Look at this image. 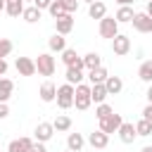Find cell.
Wrapping results in <instances>:
<instances>
[{"label":"cell","mask_w":152,"mask_h":152,"mask_svg":"<svg viewBox=\"0 0 152 152\" xmlns=\"http://www.w3.org/2000/svg\"><path fill=\"white\" fill-rule=\"evenodd\" d=\"M93 104V97H90V86H86V83H78L76 86V93H74V107L76 109H88Z\"/></svg>","instance_id":"6da1fadb"},{"label":"cell","mask_w":152,"mask_h":152,"mask_svg":"<svg viewBox=\"0 0 152 152\" xmlns=\"http://www.w3.org/2000/svg\"><path fill=\"white\" fill-rule=\"evenodd\" d=\"M55 69H57L55 57H52L50 52H40V55H38V59H36V71H38L40 76H52V74H55Z\"/></svg>","instance_id":"7a4b0ae2"},{"label":"cell","mask_w":152,"mask_h":152,"mask_svg":"<svg viewBox=\"0 0 152 152\" xmlns=\"http://www.w3.org/2000/svg\"><path fill=\"white\" fill-rule=\"evenodd\" d=\"M74 93H76V86H69V83L59 86V88H57V107H59V109L74 107Z\"/></svg>","instance_id":"3957f363"},{"label":"cell","mask_w":152,"mask_h":152,"mask_svg":"<svg viewBox=\"0 0 152 152\" xmlns=\"http://www.w3.org/2000/svg\"><path fill=\"white\" fill-rule=\"evenodd\" d=\"M97 31H100V36H102V38H109V40H114V38L119 36V21H116L114 17H104V19H100V24H97Z\"/></svg>","instance_id":"277c9868"},{"label":"cell","mask_w":152,"mask_h":152,"mask_svg":"<svg viewBox=\"0 0 152 152\" xmlns=\"http://www.w3.org/2000/svg\"><path fill=\"white\" fill-rule=\"evenodd\" d=\"M131 24H133V28L138 33H152V17L147 12H135V17H133Z\"/></svg>","instance_id":"5b68a950"},{"label":"cell","mask_w":152,"mask_h":152,"mask_svg":"<svg viewBox=\"0 0 152 152\" xmlns=\"http://www.w3.org/2000/svg\"><path fill=\"white\" fill-rule=\"evenodd\" d=\"M121 124H124L121 114H116V112H114V114H109L107 119H102V121H100V131L109 135V133H116V131L121 128Z\"/></svg>","instance_id":"8992f818"},{"label":"cell","mask_w":152,"mask_h":152,"mask_svg":"<svg viewBox=\"0 0 152 152\" xmlns=\"http://www.w3.org/2000/svg\"><path fill=\"white\" fill-rule=\"evenodd\" d=\"M112 52H114V55H119V57L128 55V52H131V38H128V36H124V33H119V36L112 40Z\"/></svg>","instance_id":"52a82bcc"},{"label":"cell","mask_w":152,"mask_h":152,"mask_svg":"<svg viewBox=\"0 0 152 152\" xmlns=\"http://www.w3.org/2000/svg\"><path fill=\"white\" fill-rule=\"evenodd\" d=\"M33 135H36V142H48V140L55 135V126H52L50 121H40V124L36 126Z\"/></svg>","instance_id":"ba28073f"},{"label":"cell","mask_w":152,"mask_h":152,"mask_svg":"<svg viewBox=\"0 0 152 152\" xmlns=\"http://www.w3.org/2000/svg\"><path fill=\"white\" fill-rule=\"evenodd\" d=\"M14 66H17L19 76H33L36 74V59H31V57H17Z\"/></svg>","instance_id":"9c48e42d"},{"label":"cell","mask_w":152,"mask_h":152,"mask_svg":"<svg viewBox=\"0 0 152 152\" xmlns=\"http://www.w3.org/2000/svg\"><path fill=\"white\" fill-rule=\"evenodd\" d=\"M62 62H64L66 66L86 69V64H83V57H81V55H76V50H74V48H66V50L62 52Z\"/></svg>","instance_id":"30bf717a"},{"label":"cell","mask_w":152,"mask_h":152,"mask_svg":"<svg viewBox=\"0 0 152 152\" xmlns=\"http://www.w3.org/2000/svg\"><path fill=\"white\" fill-rule=\"evenodd\" d=\"M38 97H40L43 102H55V100H57V86H55L52 81L40 83V88H38Z\"/></svg>","instance_id":"8fae6325"},{"label":"cell","mask_w":152,"mask_h":152,"mask_svg":"<svg viewBox=\"0 0 152 152\" xmlns=\"http://www.w3.org/2000/svg\"><path fill=\"white\" fill-rule=\"evenodd\" d=\"M116 133H119V140H121L124 145H131V142L138 138V133H135V124H128V121H124L121 128H119Z\"/></svg>","instance_id":"7c38bea8"},{"label":"cell","mask_w":152,"mask_h":152,"mask_svg":"<svg viewBox=\"0 0 152 152\" xmlns=\"http://www.w3.org/2000/svg\"><path fill=\"white\" fill-rule=\"evenodd\" d=\"M31 147H33L31 138H14V140H10L7 152H31Z\"/></svg>","instance_id":"4fadbf2b"},{"label":"cell","mask_w":152,"mask_h":152,"mask_svg":"<svg viewBox=\"0 0 152 152\" xmlns=\"http://www.w3.org/2000/svg\"><path fill=\"white\" fill-rule=\"evenodd\" d=\"M55 26H57V33L59 36H66L74 31V17L71 14H62L59 19H55Z\"/></svg>","instance_id":"5bb4252c"},{"label":"cell","mask_w":152,"mask_h":152,"mask_svg":"<svg viewBox=\"0 0 152 152\" xmlns=\"http://www.w3.org/2000/svg\"><path fill=\"white\" fill-rule=\"evenodd\" d=\"M88 142H90L95 150H104V147L109 145V135H107V133H102V131L97 128V131H93V133L88 135Z\"/></svg>","instance_id":"9a60e30c"},{"label":"cell","mask_w":152,"mask_h":152,"mask_svg":"<svg viewBox=\"0 0 152 152\" xmlns=\"http://www.w3.org/2000/svg\"><path fill=\"white\" fill-rule=\"evenodd\" d=\"M88 17H90V19H97V21L104 19V17H107V5H104L102 0H95L93 5H88Z\"/></svg>","instance_id":"2e32d148"},{"label":"cell","mask_w":152,"mask_h":152,"mask_svg":"<svg viewBox=\"0 0 152 152\" xmlns=\"http://www.w3.org/2000/svg\"><path fill=\"white\" fill-rule=\"evenodd\" d=\"M48 48H50V52H64L66 50V38L59 36V33H55V36L48 38Z\"/></svg>","instance_id":"e0dca14e"},{"label":"cell","mask_w":152,"mask_h":152,"mask_svg":"<svg viewBox=\"0 0 152 152\" xmlns=\"http://www.w3.org/2000/svg\"><path fill=\"white\" fill-rule=\"evenodd\" d=\"M107 88H104V83H95V86H90V97H93V102L95 104H102L104 100H107Z\"/></svg>","instance_id":"ac0fdd59"},{"label":"cell","mask_w":152,"mask_h":152,"mask_svg":"<svg viewBox=\"0 0 152 152\" xmlns=\"http://www.w3.org/2000/svg\"><path fill=\"white\" fill-rule=\"evenodd\" d=\"M83 145H86V138H83L81 133H69V135H66V150H71V152H81Z\"/></svg>","instance_id":"d6986e66"},{"label":"cell","mask_w":152,"mask_h":152,"mask_svg":"<svg viewBox=\"0 0 152 152\" xmlns=\"http://www.w3.org/2000/svg\"><path fill=\"white\" fill-rule=\"evenodd\" d=\"M24 0H5V12L10 17H21L24 14Z\"/></svg>","instance_id":"ffe728a7"},{"label":"cell","mask_w":152,"mask_h":152,"mask_svg":"<svg viewBox=\"0 0 152 152\" xmlns=\"http://www.w3.org/2000/svg\"><path fill=\"white\" fill-rule=\"evenodd\" d=\"M133 17H135V12H133V7H131V5L119 7V10H116V14H114V19H116L119 24H128V21H133Z\"/></svg>","instance_id":"44dd1931"},{"label":"cell","mask_w":152,"mask_h":152,"mask_svg":"<svg viewBox=\"0 0 152 152\" xmlns=\"http://www.w3.org/2000/svg\"><path fill=\"white\" fill-rule=\"evenodd\" d=\"M66 83L69 86H78L83 83V69H76V66H66V74H64Z\"/></svg>","instance_id":"7402d4cb"},{"label":"cell","mask_w":152,"mask_h":152,"mask_svg":"<svg viewBox=\"0 0 152 152\" xmlns=\"http://www.w3.org/2000/svg\"><path fill=\"white\" fill-rule=\"evenodd\" d=\"M104 88H107V93H109V95H116V93H121V90H124V81H121L119 76H107Z\"/></svg>","instance_id":"603a6c76"},{"label":"cell","mask_w":152,"mask_h":152,"mask_svg":"<svg viewBox=\"0 0 152 152\" xmlns=\"http://www.w3.org/2000/svg\"><path fill=\"white\" fill-rule=\"evenodd\" d=\"M107 69L104 66H97V69H93V71H88V81H90V86H95V83H104L107 81Z\"/></svg>","instance_id":"cb8c5ba5"},{"label":"cell","mask_w":152,"mask_h":152,"mask_svg":"<svg viewBox=\"0 0 152 152\" xmlns=\"http://www.w3.org/2000/svg\"><path fill=\"white\" fill-rule=\"evenodd\" d=\"M14 93V83L10 78H0V102H7Z\"/></svg>","instance_id":"d4e9b609"},{"label":"cell","mask_w":152,"mask_h":152,"mask_svg":"<svg viewBox=\"0 0 152 152\" xmlns=\"http://www.w3.org/2000/svg\"><path fill=\"white\" fill-rule=\"evenodd\" d=\"M83 64H86L88 71H93V69L102 66V57H100L97 52H88V55H83Z\"/></svg>","instance_id":"484cf974"},{"label":"cell","mask_w":152,"mask_h":152,"mask_svg":"<svg viewBox=\"0 0 152 152\" xmlns=\"http://www.w3.org/2000/svg\"><path fill=\"white\" fill-rule=\"evenodd\" d=\"M52 126H55L57 133H66V131H71V119H69L66 114H59V116L52 121Z\"/></svg>","instance_id":"4316f807"},{"label":"cell","mask_w":152,"mask_h":152,"mask_svg":"<svg viewBox=\"0 0 152 152\" xmlns=\"http://www.w3.org/2000/svg\"><path fill=\"white\" fill-rule=\"evenodd\" d=\"M138 78L145 81V83H152V59H145L138 69Z\"/></svg>","instance_id":"83f0119b"},{"label":"cell","mask_w":152,"mask_h":152,"mask_svg":"<svg viewBox=\"0 0 152 152\" xmlns=\"http://www.w3.org/2000/svg\"><path fill=\"white\" fill-rule=\"evenodd\" d=\"M135 133H138L140 138H147V135H152V121H147V119H140V121L135 124Z\"/></svg>","instance_id":"f1b7e54d"},{"label":"cell","mask_w":152,"mask_h":152,"mask_svg":"<svg viewBox=\"0 0 152 152\" xmlns=\"http://www.w3.org/2000/svg\"><path fill=\"white\" fill-rule=\"evenodd\" d=\"M21 17H24V21L36 24V21L40 19V10H38L36 5H31V7H26V10H24V14H21Z\"/></svg>","instance_id":"f546056e"},{"label":"cell","mask_w":152,"mask_h":152,"mask_svg":"<svg viewBox=\"0 0 152 152\" xmlns=\"http://www.w3.org/2000/svg\"><path fill=\"white\" fill-rule=\"evenodd\" d=\"M48 12H50V17H52V19H59L62 14H66V10H64V2H62V0H52V5L48 7Z\"/></svg>","instance_id":"4dcf8cb0"},{"label":"cell","mask_w":152,"mask_h":152,"mask_svg":"<svg viewBox=\"0 0 152 152\" xmlns=\"http://www.w3.org/2000/svg\"><path fill=\"white\" fill-rule=\"evenodd\" d=\"M109 114H114V109L107 104V102H102V104H97L95 107V116H97V121H102V119H107Z\"/></svg>","instance_id":"1f68e13d"},{"label":"cell","mask_w":152,"mask_h":152,"mask_svg":"<svg viewBox=\"0 0 152 152\" xmlns=\"http://www.w3.org/2000/svg\"><path fill=\"white\" fill-rule=\"evenodd\" d=\"M12 48H14V45H12L10 38H0V59H5V57L12 52Z\"/></svg>","instance_id":"d6a6232c"},{"label":"cell","mask_w":152,"mask_h":152,"mask_svg":"<svg viewBox=\"0 0 152 152\" xmlns=\"http://www.w3.org/2000/svg\"><path fill=\"white\" fill-rule=\"evenodd\" d=\"M64 2V10H66V14H74L76 10H78V0H62Z\"/></svg>","instance_id":"836d02e7"},{"label":"cell","mask_w":152,"mask_h":152,"mask_svg":"<svg viewBox=\"0 0 152 152\" xmlns=\"http://www.w3.org/2000/svg\"><path fill=\"white\" fill-rule=\"evenodd\" d=\"M33 5H36L40 12H43V10H48V7L52 5V0H33Z\"/></svg>","instance_id":"e575fe53"},{"label":"cell","mask_w":152,"mask_h":152,"mask_svg":"<svg viewBox=\"0 0 152 152\" xmlns=\"http://www.w3.org/2000/svg\"><path fill=\"white\" fill-rule=\"evenodd\" d=\"M10 116V107H7V102H0V119H7Z\"/></svg>","instance_id":"d590c367"},{"label":"cell","mask_w":152,"mask_h":152,"mask_svg":"<svg viewBox=\"0 0 152 152\" xmlns=\"http://www.w3.org/2000/svg\"><path fill=\"white\" fill-rule=\"evenodd\" d=\"M31 152H48V150H45V142H33Z\"/></svg>","instance_id":"8d00e7d4"},{"label":"cell","mask_w":152,"mask_h":152,"mask_svg":"<svg viewBox=\"0 0 152 152\" xmlns=\"http://www.w3.org/2000/svg\"><path fill=\"white\" fill-rule=\"evenodd\" d=\"M142 119H147V121H152V104H147V107L142 109Z\"/></svg>","instance_id":"74e56055"},{"label":"cell","mask_w":152,"mask_h":152,"mask_svg":"<svg viewBox=\"0 0 152 152\" xmlns=\"http://www.w3.org/2000/svg\"><path fill=\"white\" fill-rule=\"evenodd\" d=\"M5 71H7V62L0 59V76H5Z\"/></svg>","instance_id":"f35d334b"},{"label":"cell","mask_w":152,"mask_h":152,"mask_svg":"<svg viewBox=\"0 0 152 152\" xmlns=\"http://www.w3.org/2000/svg\"><path fill=\"white\" fill-rule=\"evenodd\" d=\"M145 97H147V104H152V83H150V88H147V93H145Z\"/></svg>","instance_id":"ab89813d"},{"label":"cell","mask_w":152,"mask_h":152,"mask_svg":"<svg viewBox=\"0 0 152 152\" xmlns=\"http://www.w3.org/2000/svg\"><path fill=\"white\" fill-rule=\"evenodd\" d=\"M116 2H119V7H124V5H133L135 0H116Z\"/></svg>","instance_id":"60d3db41"},{"label":"cell","mask_w":152,"mask_h":152,"mask_svg":"<svg viewBox=\"0 0 152 152\" xmlns=\"http://www.w3.org/2000/svg\"><path fill=\"white\" fill-rule=\"evenodd\" d=\"M140 152H152V145H145V147H142Z\"/></svg>","instance_id":"b9f144b4"},{"label":"cell","mask_w":152,"mask_h":152,"mask_svg":"<svg viewBox=\"0 0 152 152\" xmlns=\"http://www.w3.org/2000/svg\"><path fill=\"white\" fill-rule=\"evenodd\" d=\"M145 12H147V14L152 17V2H147V10H145Z\"/></svg>","instance_id":"7bdbcfd3"},{"label":"cell","mask_w":152,"mask_h":152,"mask_svg":"<svg viewBox=\"0 0 152 152\" xmlns=\"http://www.w3.org/2000/svg\"><path fill=\"white\" fill-rule=\"evenodd\" d=\"M2 10H5V0H0V12H2Z\"/></svg>","instance_id":"ee69618b"},{"label":"cell","mask_w":152,"mask_h":152,"mask_svg":"<svg viewBox=\"0 0 152 152\" xmlns=\"http://www.w3.org/2000/svg\"><path fill=\"white\" fill-rule=\"evenodd\" d=\"M83 2H88V5H93V2H95V0H83Z\"/></svg>","instance_id":"f6af8a7d"},{"label":"cell","mask_w":152,"mask_h":152,"mask_svg":"<svg viewBox=\"0 0 152 152\" xmlns=\"http://www.w3.org/2000/svg\"><path fill=\"white\" fill-rule=\"evenodd\" d=\"M66 152H71V150H66Z\"/></svg>","instance_id":"bcb514c9"},{"label":"cell","mask_w":152,"mask_h":152,"mask_svg":"<svg viewBox=\"0 0 152 152\" xmlns=\"http://www.w3.org/2000/svg\"><path fill=\"white\" fill-rule=\"evenodd\" d=\"M31 2H33V0H31Z\"/></svg>","instance_id":"7dc6e473"},{"label":"cell","mask_w":152,"mask_h":152,"mask_svg":"<svg viewBox=\"0 0 152 152\" xmlns=\"http://www.w3.org/2000/svg\"><path fill=\"white\" fill-rule=\"evenodd\" d=\"M150 2H152V0H150Z\"/></svg>","instance_id":"c3c4849f"}]
</instances>
